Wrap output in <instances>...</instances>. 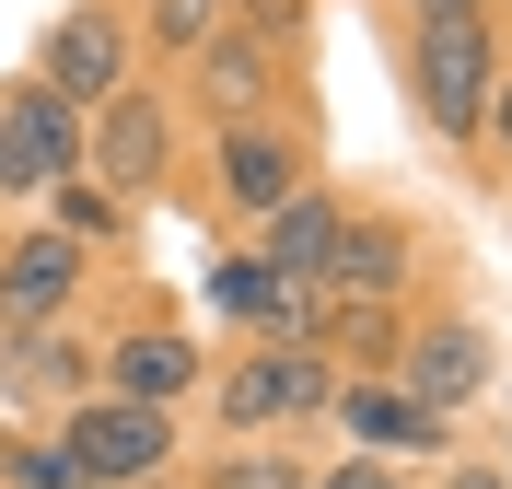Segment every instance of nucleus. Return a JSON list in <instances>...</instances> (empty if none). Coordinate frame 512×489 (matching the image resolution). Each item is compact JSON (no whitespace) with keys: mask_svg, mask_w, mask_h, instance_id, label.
I'll return each mask as SVG.
<instances>
[{"mask_svg":"<svg viewBox=\"0 0 512 489\" xmlns=\"http://www.w3.org/2000/svg\"><path fill=\"white\" fill-rule=\"evenodd\" d=\"M0 210H35V175H24V152H12V129H0Z\"/></svg>","mask_w":512,"mask_h":489,"instance_id":"393cba45","label":"nucleus"},{"mask_svg":"<svg viewBox=\"0 0 512 489\" xmlns=\"http://www.w3.org/2000/svg\"><path fill=\"white\" fill-rule=\"evenodd\" d=\"M94 280H105V257L70 245L59 222H35V210L0 222V326H70L94 303Z\"/></svg>","mask_w":512,"mask_h":489,"instance_id":"f8f14e48","label":"nucleus"},{"mask_svg":"<svg viewBox=\"0 0 512 489\" xmlns=\"http://www.w3.org/2000/svg\"><path fill=\"white\" fill-rule=\"evenodd\" d=\"M59 455L82 466V489H152V478H175V466H187L198 443H187V420H175V408L82 396V408L59 420Z\"/></svg>","mask_w":512,"mask_h":489,"instance_id":"9d476101","label":"nucleus"},{"mask_svg":"<svg viewBox=\"0 0 512 489\" xmlns=\"http://www.w3.org/2000/svg\"><path fill=\"white\" fill-rule=\"evenodd\" d=\"M0 222H12V210H0Z\"/></svg>","mask_w":512,"mask_h":489,"instance_id":"a878e982","label":"nucleus"},{"mask_svg":"<svg viewBox=\"0 0 512 489\" xmlns=\"http://www.w3.org/2000/svg\"><path fill=\"white\" fill-rule=\"evenodd\" d=\"M175 489H315V443H210L175 466Z\"/></svg>","mask_w":512,"mask_h":489,"instance_id":"f3484780","label":"nucleus"},{"mask_svg":"<svg viewBox=\"0 0 512 489\" xmlns=\"http://www.w3.org/2000/svg\"><path fill=\"white\" fill-rule=\"evenodd\" d=\"M338 222H350V175H315V187H291L280 210L245 233V245L280 268V280H303V292H315V280H326V245H338Z\"/></svg>","mask_w":512,"mask_h":489,"instance_id":"2eb2a0df","label":"nucleus"},{"mask_svg":"<svg viewBox=\"0 0 512 489\" xmlns=\"http://www.w3.org/2000/svg\"><path fill=\"white\" fill-rule=\"evenodd\" d=\"M396 385H408L431 420H454V431L501 396V326L478 315V292H454V280H443V292L408 315V338H396Z\"/></svg>","mask_w":512,"mask_h":489,"instance_id":"0eeeda50","label":"nucleus"},{"mask_svg":"<svg viewBox=\"0 0 512 489\" xmlns=\"http://www.w3.org/2000/svg\"><path fill=\"white\" fill-rule=\"evenodd\" d=\"M315 489H419L408 466H373V455H315Z\"/></svg>","mask_w":512,"mask_h":489,"instance_id":"4be33fe9","label":"nucleus"},{"mask_svg":"<svg viewBox=\"0 0 512 489\" xmlns=\"http://www.w3.org/2000/svg\"><path fill=\"white\" fill-rule=\"evenodd\" d=\"M443 280H454L443 222H431L419 198L350 187V222H338V245H326V280H315V292L338 303V315H419Z\"/></svg>","mask_w":512,"mask_h":489,"instance_id":"39448f33","label":"nucleus"},{"mask_svg":"<svg viewBox=\"0 0 512 489\" xmlns=\"http://www.w3.org/2000/svg\"><path fill=\"white\" fill-rule=\"evenodd\" d=\"M0 129H12V152H24L35 198L59 187V175H82V105H59L35 70H12V82H0Z\"/></svg>","mask_w":512,"mask_h":489,"instance_id":"dca6fc26","label":"nucleus"},{"mask_svg":"<svg viewBox=\"0 0 512 489\" xmlns=\"http://www.w3.org/2000/svg\"><path fill=\"white\" fill-rule=\"evenodd\" d=\"M0 489H82V466L59 455V431H12V455H0Z\"/></svg>","mask_w":512,"mask_h":489,"instance_id":"412c9836","label":"nucleus"},{"mask_svg":"<svg viewBox=\"0 0 512 489\" xmlns=\"http://www.w3.org/2000/svg\"><path fill=\"white\" fill-rule=\"evenodd\" d=\"M82 175H94L117 210H163V198L187 187V105H175V82H117V94L82 117Z\"/></svg>","mask_w":512,"mask_h":489,"instance_id":"423d86ee","label":"nucleus"},{"mask_svg":"<svg viewBox=\"0 0 512 489\" xmlns=\"http://www.w3.org/2000/svg\"><path fill=\"white\" fill-rule=\"evenodd\" d=\"M501 12H512V0H501Z\"/></svg>","mask_w":512,"mask_h":489,"instance_id":"bb28decb","label":"nucleus"},{"mask_svg":"<svg viewBox=\"0 0 512 489\" xmlns=\"http://www.w3.org/2000/svg\"><path fill=\"white\" fill-rule=\"evenodd\" d=\"M94 396V326H0V420L12 431H59Z\"/></svg>","mask_w":512,"mask_h":489,"instance_id":"4468645a","label":"nucleus"},{"mask_svg":"<svg viewBox=\"0 0 512 489\" xmlns=\"http://www.w3.org/2000/svg\"><path fill=\"white\" fill-rule=\"evenodd\" d=\"M315 94V35H268V24H222L175 70V105L187 129H233V117H268V105Z\"/></svg>","mask_w":512,"mask_h":489,"instance_id":"6e6552de","label":"nucleus"},{"mask_svg":"<svg viewBox=\"0 0 512 489\" xmlns=\"http://www.w3.org/2000/svg\"><path fill=\"white\" fill-rule=\"evenodd\" d=\"M222 24H233V0H128V35H140V70L152 82H175Z\"/></svg>","mask_w":512,"mask_h":489,"instance_id":"a211bd4d","label":"nucleus"},{"mask_svg":"<svg viewBox=\"0 0 512 489\" xmlns=\"http://www.w3.org/2000/svg\"><path fill=\"white\" fill-rule=\"evenodd\" d=\"M233 24H268V35H315V0H233Z\"/></svg>","mask_w":512,"mask_h":489,"instance_id":"b1692460","label":"nucleus"},{"mask_svg":"<svg viewBox=\"0 0 512 489\" xmlns=\"http://www.w3.org/2000/svg\"><path fill=\"white\" fill-rule=\"evenodd\" d=\"M24 70H35V82H47L59 105H82V117H94L117 82H140V35H128V0H59V12L35 24Z\"/></svg>","mask_w":512,"mask_h":489,"instance_id":"9b49d317","label":"nucleus"},{"mask_svg":"<svg viewBox=\"0 0 512 489\" xmlns=\"http://www.w3.org/2000/svg\"><path fill=\"white\" fill-rule=\"evenodd\" d=\"M326 396H338L326 338H222L187 420L210 431V443H315Z\"/></svg>","mask_w":512,"mask_h":489,"instance_id":"20e7f679","label":"nucleus"},{"mask_svg":"<svg viewBox=\"0 0 512 489\" xmlns=\"http://www.w3.org/2000/svg\"><path fill=\"white\" fill-rule=\"evenodd\" d=\"M315 175H338V163H326V94H291V105H268V117H233V129H187V187H175V210H187L210 245H245V233L268 222L291 187H315Z\"/></svg>","mask_w":512,"mask_h":489,"instance_id":"f03ea898","label":"nucleus"},{"mask_svg":"<svg viewBox=\"0 0 512 489\" xmlns=\"http://www.w3.org/2000/svg\"><path fill=\"white\" fill-rule=\"evenodd\" d=\"M315 443H338V455H373V466H408V478H431L443 455H466V431L431 420L396 373H338V396H326V431Z\"/></svg>","mask_w":512,"mask_h":489,"instance_id":"1a4fd4ad","label":"nucleus"},{"mask_svg":"<svg viewBox=\"0 0 512 489\" xmlns=\"http://www.w3.org/2000/svg\"><path fill=\"white\" fill-rule=\"evenodd\" d=\"M489 198H512V59H501V82H489V117H478V163H466Z\"/></svg>","mask_w":512,"mask_h":489,"instance_id":"aec40b11","label":"nucleus"},{"mask_svg":"<svg viewBox=\"0 0 512 489\" xmlns=\"http://www.w3.org/2000/svg\"><path fill=\"white\" fill-rule=\"evenodd\" d=\"M419 489H512V466H501V455H443Z\"/></svg>","mask_w":512,"mask_h":489,"instance_id":"5701e85b","label":"nucleus"},{"mask_svg":"<svg viewBox=\"0 0 512 489\" xmlns=\"http://www.w3.org/2000/svg\"><path fill=\"white\" fill-rule=\"evenodd\" d=\"M198 315H210V350H222V338H315V326H326V292L280 280L256 245H210V268H198Z\"/></svg>","mask_w":512,"mask_h":489,"instance_id":"ddd939ff","label":"nucleus"},{"mask_svg":"<svg viewBox=\"0 0 512 489\" xmlns=\"http://www.w3.org/2000/svg\"><path fill=\"white\" fill-rule=\"evenodd\" d=\"M373 35L396 59V94H408V129L431 140V163H478L489 82L512 59V12L501 0H373Z\"/></svg>","mask_w":512,"mask_h":489,"instance_id":"f257e3e1","label":"nucleus"},{"mask_svg":"<svg viewBox=\"0 0 512 489\" xmlns=\"http://www.w3.org/2000/svg\"><path fill=\"white\" fill-rule=\"evenodd\" d=\"M35 222H59L70 245H94V257H128V222H140V210H117L94 175H59V187L35 198Z\"/></svg>","mask_w":512,"mask_h":489,"instance_id":"6ab92c4d","label":"nucleus"},{"mask_svg":"<svg viewBox=\"0 0 512 489\" xmlns=\"http://www.w3.org/2000/svg\"><path fill=\"white\" fill-rule=\"evenodd\" d=\"M82 326H94V396H128V408H175L187 420L198 385H210V338H198V315L163 280H140L128 257H105L94 303H82Z\"/></svg>","mask_w":512,"mask_h":489,"instance_id":"7ed1b4c3","label":"nucleus"}]
</instances>
